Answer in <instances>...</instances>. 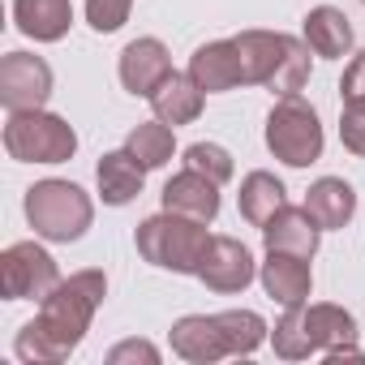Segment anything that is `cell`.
Instances as JSON below:
<instances>
[{
    "label": "cell",
    "instance_id": "1",
    "mask_svg": "<svg viewBox=\"0 0 365 365\" xmlns=\"http://www.w3.org/2000/svg\"><path fill=\"white\" fill-rule=\"evenodd\" d=\"M108 297V275L103 271H78L69 279H61L43 301L39 314L18 331V356L31 365H56L65 361L82 335L91 331L95 309Z\"/></svg>",
    "mask_w": 365,
    "mask_h": 365
},
{
    "label": "cell",
    "instance_id": "2",
    "mask_svg": "<svg viewBox=\"0 0 365 365\" xmlns=\"http://www.w3.org/2000/svg\"><path fill=\"white\" fill-rule=\"evenodd\" d=\"M267 339V322L254 309H224V314H190L172 327V352L194 365H215L228 356H250Z\"/></svg>",
    "mask_w": 365,
    "mask_h": 365
},
{
    "label": "cell",
    "instance_id": "3",
    "mask_svg": "<svg viewBox=\"0 0 365 365\" xmlns=\"http://www.w3.org/2000/svg\"><path fill=\"white\" fill-rule=\"evenodd\" d=\"M245 86H267L271 95H297L309 82V43L279 31H241L237 39Z\"/></svg>",
    "mask_w": 365,
    "mask_h": 365
},
{
    "label": "cell",
    "instance_id": "4",
    "mask_svg": "<svg viewBox=\"0 0 365 365\" xmlns=\"http://www.w3.org/2000/svg\"><path fill=\"white\" fill-rule=\"evenodd\" d=\"M275 356L284 361H305L309 352H335L356 344V322L339 305H288V314L271 331Z\"/></svg>",
    "mask_w": 365,
    "mask_h": 365
},
{
    "label": "cell",
    "instance_id": "5",
    "mask_svg": "<svg viewBox=\"0 0 365 365\" xmlns=\"http://www.w3.org/2000/svg\"><path fill=\"white\" fill-rule=\"evenodd\" d=\"M138 254L159 267V271H176V275H198L202 267V254L211 245V232L202 220H190V215H176V211H163V215H150L146 224H138Z\"/></svg>",
    "mask_w": 365,
    "mask_h": 365
},
{
    "label": "cell",
    "instance_id": "6",
    "mask_svg": "<svg viewBox=\"0 0 365 365\" xmlns=\"http://www.w3.org/2000/svg\"><path fill=\"white\" fill-rule=\"evenodd\" d=\"M26 220L35 228V237L69 245L78 237H86L95 207L86 198V190H78L73 180H39L26 190Z\"/></svg>",
    "mask_w": 365,
    "mask_h": 365
},
{
    "label": "cell",
    "instance_id": "7",
    "mask_svg": "<svg viewBox=\"0 0 365 365\" xmlns=\"http://www.w3.org/2000/svg\"><path fill=\"white\" fill-rule=\"evenodd\" d=\"M5 150L18 163H65L78 150V133L65 116H52L43 108L9 112L5 120Z\"/></svg>",
    "mask_w": 365,
    "mask_h": 365
},
{
    "label": "cell",
    "instance_id": "8",
    "mask_svg": "<svg viewBox=\"0 0 365 365\" xmlns=\"http://www.w3.org/2000/svg\"><path fill=\"white\" fill-rule=\"evenodd\" d=\"M267 146L288 168H309L314 159H322V125H318V112L301 95H279V103L267 116Z\"/></svg>",
    "mask_w": 365,
    "mask_h": 365
},
{
    "label": "cell",
    "instance_id": "9",
    "mask_svg": "<svg viewBox=\"0 0 365 365\" xmlns=\"http://www.w3.org/2000/svg\"><path fill=\"white\" fill-rule=\"evenodd\" d=\"M56 284H61V271L43 245L18 241L0 254V292L9 301H43Z\"/></svg>",
    "mask_w": 365,
    "mask_h": 365
},
{
    "label": "cell",
    "instance_id": "10",
    "mask_svg": "<svg viewBox=\"0 0 365 365\" xmlns=\"http://www.w3.org/2000/svg\"><path fill=\"white\" fill-rule=\"evenodd\" d=\"M52 95V65L31 52H9L0 61V103L9 112L43 108Z\"/></svg>",
    "mask_w": 365,
    "mask_h": 365
},
{
    "label": "cell",
    "instance_id": "11",
    "mask_svg": "<svg viewBox=\"0 0 365 365\" xmlns=\"http://www.w3.org/2000/svg\"><path fill=\"white\" fill-rule=\"evenodd\" d=\"M254 275H258L254 254L237 237H211V245L202 254V267H198V279L211 292H241V288L254 284Z\"/></svg>",
    "mask_w": 365,
    "mask_h": 365
},
{
    "label": "cell",
    "instance_id": "12",
    "mask_svg": "<svg viewBox=\"0 0 365 365\" xmlns=\"http://www.w3.org/2000/svg\"><path fill=\"white\" fill-rule=\"evenodd\" d=\"M258 279H262L267 297L279 301L284 309H288V305H305L309 292H314L309 258H305V254H288V250H267V262H262Z\"/></svg>",
    "mask_w": 365,
    "mask_h": 365
},
{
    "label": "cell",
    "instance_id": "13",
    "mask_svg": "<svg viewBox=\"0 0 365 365\" xmlns=\"http://www.w3.org/2000/svg\"><path fill=\"white\" fill-rule=\"evenodd\" d=\"M172 73V61H168V48L159 39H133L125 52H120V86L129 95H142L150 99L159 91V82Z\"/></svg>",
    "mask_w": 365,
    "mask_h": 365
},
{
    "label": "cell",
    "instance_id": "14",
    "mask_svg": "<svg viewBox=\"0 0 365 365\" xmlns=\"http://www.w3.org/2000/svg\"><path fill=\"white\" fill-rule=\"evenodd\" d=\"M163 211H176V215H190V220L211 224L220 215V185L211 176L185 168V172H176L163 185Z\"/></svg>",
    "mask_w": 365,
    "mask_h": 365
},
{
    "label": "cell",
    "instance_id": "15",
    "mask_svg": "<svg viewBox=\"0 0 365 365\" xmlns=\"http://www.w3.org/2000/svg\"><path fill=\"white\" fill-rule=\"evenodd\" d=\"M318 237H322V224L309 215V207H288V202H284V207L262 224L267 250H288V254L314 258V254H318Z\"/></svg>",
    "mask_w": 365,
    "mask_h": 365
},
{
    "label": "cell",
    "instance_id": "16",
    "mask_svg": "<svg viewBox=\"0 0 365 365\" xmlns=\"http://www.w3.org/2000/svg\"><path fill=\"white\" fill-rule=\"evenodd\" d=\"M207 95H220V91H232V86H245L241 78V56H237V43L232 39H215V43H202L194 56H190V69H185Z\"/></svg>",
    "mask_w": 365,
    "mask_h": 365
},
{
    "label": "cell",
    "instance_id": "17",
    "mask_svg": "<svg viewBox=\"0 0 365 365\" xmlns=\"http://www.w3.org/2000/svg\"><path fill=\"white\" fill-rule=\"evenodd\" d=\"M14 22L26 39L56 43L73 26V5L69 0H14Z\"/></svg>",
    "mask_w": 365,
    "mask_h": 365
},
{
    "label": "cell",
    "instance_id": "18",
    "mask_svg": "<svg viewBox=\"0 0 365 365\" xmlns=\"http://www.w3.org/2000/svg\"><path fill=\"white\" fill-rule=\"evenodd\" d=\"M202 103H207V91H202L190 73H176V69H172V73L159 82V91L150 95L155 116H159V120H168L172 129H176V125L198 120V116H202Z\"/></svg>",
    "mask_w": 365,
    "mask_h": 365
},
{
    "label": "cell",
    "instance_id": "19",
    "mask_svg": "<svg viewBox=\"0 0 365 365\" xmlns=\"http://www.w3.org/2000/svg\"><path fill=\"white\" fill-rule=\"evenodd\" d=\"M95 180H99V198H103L108 207H125V202H133V198L142 194L146 168H142V163L120 146V150H112V155H103V159H99Z\"/></svg>",
    "mask_w": 365,
    "mask_h": 365
},
{
    "label": "cell",
    "instance_id": "20",
    "mask_svg": "<svg viewBox=\"0 0 365 365\" xmlns=\"http://www.w3.org/2000/svg\"><path fill=\"white\" fill-rule=\"evenodd\" d=\"M305 43L314 56H327V61L348 56L352 52V26L335 5H318L305 14Z\"/></svg>",
    "mask_w": 365,
    "mask_h": 365
},
{
    "label": "cell",
    "instance_id": "21",
    "mask_svg": "<svg viewBox=\"0 0 365 365\" xmlns=\"http://www.w3.org/2000/svg\"><path fill=\"white\" fill-rule=\"evenodd\" d=\"M305 207H309V215L322 228H344L356 215V190L348 185V180H339V176H322V180L309 185Z\"/></svg>",
    "mask_w": 365,
    "mask_h": 365
},
{
    "label": "cell",
    "instance_id": "22",
    "mask_svg": "<svg viewBox=\"0 0 365 365\" xmlns=\"http://www.w3.org/2000/svg\"><path fill=\"white\" fill-rule=\"evenodd\" d=\"M237 202H241V215L254 224V228H262L288 198H284V185L271 176V172H250L245 180H241V194H237Z\"/></svg>",
    "mask_w": 365,
    "mask_h": 365
},
{
    "label": "cell",
    "instance_id": "23",
    "mask_svg": "<svg viewBox=\"0 0 365 365\" xmlns=\"http://www.w3.org/2000/svg\"><path fill=\"white\" fill-rule=\"evenodd\" d=\"M125 150L150 172V168H163L168 159H172V150H176V138H172V129H168V120H142L129 138H125Z\"/></svg>",
    "mask_w": 365,
    "mask_h": 365
},
{
    "label": "cell",
    "instance_id": "24",
    "mask_svg": "<svg viewBox=\"0 0 365 365\" xmlns=\"http://www.w3.org/2000/svg\"><path fill=\"white\" fill-rule=\"evenodd\" d=\"M185 168H194V172L211 176L215 185L232 180V155H228L224 146H215V142H194V146L185 150Z\"/></svg>",
    "mask_w": 365,
    "mask_h": 365
},
{
    "label": "cell",
    "instance_id": "25",
    "mask_svg": "<svg viewBox=\"0 0 365 365\" xmlns=\"http://www.w3.org/2000/svg\"><path fill=\"white\" fill-rule=\"evenodd\" d=\"M129 9H133V0H86V22L99 35H112L129 22Z\"/></svg>",
    "mask_w": 365,
    "mask_h": 365
},
{
    "label": "cell",
    "instance_id": "26",
    "mask_svg": "<svg viewBox=\"0 0 365 365\" xmlns=\"http://www.w3.org/2000/svg\"><path fill=\"white\" fill-rule=\"evenodd\" d=\"M339 138L352 155L365 159V103H344V116H339Z\"/></svg>",
    "mask_w": 365,
    "mask_h": 365
},
{
    "label": "cell",
    "instance_id": "27",
    "mask_svg": "<svg viewBox=\"0 0 365 365\" xmlns=\"http://www.w3.org/2000/svg\"><path fill=\"white\" fill-rule=\"evenodd\" d=\"M108 361H112V365H125V361H146V365H155V361H159V348L146 344V339H125V344H116V348L108 352Z\"/></svg>",
    "mask_w": 365,
    "mask_h": 365
},
{
    "label": "cell",
    "instance_id": "28",
    "mask_svg": "<svg viewBox=\"0 0 365 365\" xmlns=\"http://www.w3.org/2000/svg\"><path fill=\"white\" fill-rule=\"evenodd\" d=\"M339 95H344V103H365V52H361V56H352V65L344 69Z\"/></svg>",
    "mask_w": 365,
    "mask_h": 365
},
{
    "label": "cell",
    "instance_id": "29",
    "mask_svg": "<svg viewBox=\"0 0 365 365\" xmlns=\"http://www.w3.org/2000/svg\"><path fill=\"white\" fill-rule=\"evenodd\" d=\"M361 5H365V0H361Z\"/></svg>",
    "mask_w": 365,
    "mask_h": 365
}]
</instances>
